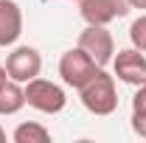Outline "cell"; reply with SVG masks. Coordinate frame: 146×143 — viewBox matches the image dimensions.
<instances>
[{"mask_svg":"<svg viewBox=\"0 0 146 143\" xmlns=\"http://www.w3.org/2000/svg\"><path fill=\"white\" fill-rule=\"evenodd\" d=\"M132 132L146 140V112H132Z\"/></svg>","mask_w":146,"mask_h":143,"instance_id":"obj_12","label":"cell"},{"mask_svg":"<svg viewBox=\"0 0 146 143\" xmlns=\"http://www.w3.org/2000/svg\"><path fill=\"white\" fill-rule=\"evenodd\" d=\"M82 104L93 115H112L118 107V93H115V76H110L104 68L93 76L87 84L79 87Z\"/></svg>","mask_w":146,"mask_h":143,"instance_id":"obj_1","label":"cell"},{"mask_svg":"<svg viewBox=\"0 0 146 143\" xmlns=\"http://www.w3.org/2000/svg\"><path fill=\"white\" fill-rule=\"evenodd\" d=\"M98 70H101V68L96 65V59H93L87 51H82L79 45L70 48V51H65L62 59H59V76H62V81H65L68 87H73V90H79L82 84H87Z\"/></svg>","mask_w":146,"mask_h":143,"instance_id":"obj_3","label":"cell"},{"mask_svg":"<svg viewBox=\"0 0 146 143\" xmlns=\"http://www.w3.org/2000/svg\"><path fill=\"white\" fill-rule=\"evenodd\" d=\"M39 70H42V56L31 45H17L11 54L6 56V73H9V79H14L20 84L36 79Z\"/></svg>","mask_w":146,"mask_h":143,"instance_id":"obj_4","label":"cell"},{"mask_svg":"<svg viewBox=\"0 0 146 143\" xmlns=\"http://www.w3.org/2000/svg\"><path fill=\"white\" fill-rule=\"evenodd\" d=\"M129 11L127 0H79V14L87 25H110Z\"/></svg>","mask_w":146,"mask_h":143,"instance_id":"obj_7","label":"cell"},{"mask_svg":"<svg viewBox=\"0 0 146 143\" xmlns=\"http://www.w3.org/2000/svg\"><path fill=\"white\" fill-rule=\"evenodd\" d=\"M132 112H146V84L135 90V95H132Z\"/></svg>","mask_w":146,"mask_h":143,"instance_id":"obj_13","label":"cell"},{"mask_svg":"<svg viewBox=\"0 0 146 143\" xmlns=\"http://www.w3.org/2000/svg\"><path fill=\"white\" fill-rule=\"evenodd\" d=\"M143 84H146V81H143Z\"/></svg>","mask_w":146,"mask_h":143,"instance_id":"obj_17","label":"cell"},{"mask_svg":"<svg viewBox=\"0 0 146 143\" xmlns=\"http://www.w3.org/2000/svg\"><path fill=\"white\" fill-rule=\"evenodd\" d=\"M11 138H14V143H48L51 132L42 124H36V121H25L11 132Z\"/></svg>","mask_w":146,"mask_h":143,"instance_id":"obj_10","label":"cell"},{"mask_svg":"<svg viewBox=\"0 0 146 143\" xmlns=\"http://www.w3.org/2000/svg\"><path fill=\"white\" fill-rule=\"evenodd\" d=\"M23 34V9L14 0H0V48L14 45Z\"/></svg>","mask_w":146,"mask_h":143,"instance_id":"obj_8","label":"cell"},{"mask_svg":"<svg viewBox=\"0 0 146 143\" xmlns=\"http://www.w3.org/2000/svg\"><path fill=\"white\" fill-rule=\"evenodd\" d=\"M112 73H115L124 84L141 87V84L146 81V54L138 51L135 45L118 51V54L112 56Z\"/></svg>","mask_w":146,"mask_h":143,"instance_id":"obj_6","label":"cell"},{"mask_svg":"<svg viewBox=\"0 0 146 143\" xmlns=\"http://www.w3.org/2000/svg\"><path fill=\"white\" fill-rule=\"evenodd\" d=\"M129 39H132V45L138 51L146 54V14H141V17L129 25Z\"/></svg>","mask_w":146,"mask_h":143,"instance_id":"obj_11","label":"cell"},{"mask_svg":"<svg viewBox=\"0 0 146 143\" xmlns=\"http://www.w3.org/2000/svg\"><path fill=\"white\" fill-rule=\"evenodd\" d=\"M23 107H25V87L9 79L0 87V115H17Z\"/></svg>","mask_w":146,"mask_h":143,"instance_id":"obj_9","label":"cell"},{"mask_svg":"<svg viewBox=\"0 0 146 143\" xmlns=\"http://www.w3.org/2000/svg\"><path fill=\"white\" fill-rule=\"evenodd\" d=\"M25 87V104L34 107L36 112H45V115H56L62 112L65 104H68V95L65 90L59 87L56 81H48V79H31L23 84Z\"/></svg>","mask_w":146,"mask_h":143,"instance_id":"obj_2","label":"cell"},{"mask_svg":"<svg viewBox=\"0 0 146 143\" xmlns=\"http://www.w3.org/2000/svg\"><path fill=\"white\" fill-rule=\"evenodd\" d=\"M79 48L87 51L96 59L98 68H104V65L112 62V56H115V39L107 31V25H87L79 34Z\"/></svg>","mask_w":146,"mask_h":143,"instance_id":"obj_5","label":"cell"},{"mask_svg":"<svg viewBox=\"0 0 146 143\" xmlns=\"http://www.w3.org/2000/svg\"><path fill=\"white\" fill-rule=\"evenodd\" d=\"M129 9H141V11H146V0H127Z\"/></svg>","mask_w":146,"mask_h":143,"instance_id":"obj_14","label":"cell"},{"mask_svg":"<svg viewBox=\"0 0 146 143\" xmlns=\"http://www.w3.org/2000/svg\"><path fill=\"white\" fill-rule=\"evenodd\" d=\"M6 140V129H3V126H0V143Z\"/></svg>","mask_w":146,"mask_h":143,"instance_id":"obj_16","label":"cell"},{"mask_svg":"<svg viewBox=\"0 0 146 143\" xmlns=\"http://www.w3.org/2000/svg\"><path fill=\"white\" fill-rule=\"evenodd\" d=\"M9 81V73H6V65H0V87Z\"/></svg>","mask_w":146,"mask_h":143,"instance_id":"obj_15","label":"cell"}]
</instances>
